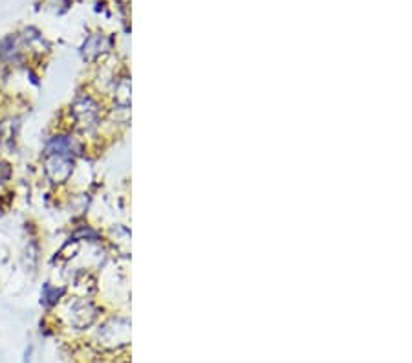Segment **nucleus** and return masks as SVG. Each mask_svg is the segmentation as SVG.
<instances>
[{
	"label": "nucleus",
	"instance_id": "2",
	"mask_svg": "<svg viewBox=\"0 0 412 363\" xmlns=\"http://www.w3.org/2000/svg\"><path fill=\"white\" fill-rule=\"evenodd\" d=\"M2 171H8V167H6L4 163H0V180H4V178H8V175H2Z\"/></svg>",
	"mask_w": 412,
	"mask_h": 363
},
{
	"label": "nucleus",
	"instance_id": "1",
	"mask_svg": "<svg viewBox=\"0 0 412 363\" xmlns=\"http://www.w3.org/2000/svg\"><path fill=\"white\" fill-rule=\"evenodd\" d=\"M72 172V160L66 152H53L46 160V175L53 182H65Z\"/></svg>",
	"mask_w": 412,
	"mask_h": 363
}]
</instances>
